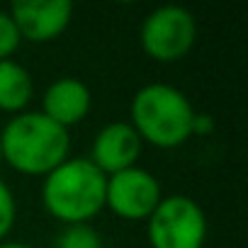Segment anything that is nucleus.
Here are the masks:
<instances>
[{
	"instance_id": "obj_1",
	"label": "nucleus",
	"mask_w": 248,
	"mask_h": 248,
	"mask_svg": "<svg viewBox=\"0 0 248 248\" xmlns=\"http://www.w3.org/2000/svg\"><path fill=\"white\" fill-rule=\"evenodd\" d=\"M3 163L22 175H49L71 156L68 129L42 112H20L0 132Z\"/></svg>"
},
{
	"instance_id": "obj_2",
	"label": "nucleus",
	"mask_w": 248,
	"mask_h": 248,
	"mask_svg": "<svg viewBox=\"0 0 248 248\" xmlns=\"http://www.w3.org/2000/svg\"><path fill=\"white\" fill-rule=\"evenodd\" d=\"M105 185L107 175L100 173L90 158L68 156L61 166L44 175L42 204L66 226L88 224L105 207Z\"/></svg>"
},
{
	"instance_id": "obj_3",
	"label": "nucleus",
	"mask_w": 248,
	"mask_h": 248,
	"mask_svg": "<svg viewBox=\"0 0 248 248\" xmlns=\"http://www.w3.org/2000/svg\"><path fill=\"white\" fill-rule=\"evenodd\" d=\"M132 127L141 144L178 149L192 137L195 107L183 90L168 83H149L132 97Z\"/></svg>"
},
{
	"instance_id": "obj_4",
	"label": "nucleus",
	"mask_w": 248,
	"mask_h": 248,
	"mask_svg": "<svg viewBox=\"0 0 248 248\" xmlns=\"http://www.w3.org/2000/svg\"><path fill=\"white\" fill-rule=\"evenodd\" d=\"M151 248H202L207 241V217L187 195H168L146 219Z\"/></svg>"
},
{
	"instance_id": "obj_5",
	"label": "nucleus",
	"mask_w": 248,
	"mask_h": 248,
	"mask_svg": "<svg viewBox=\"0 0 248 248\" xmlns=\"http://www.w3.org/2000/svg\"><path fill=\"white\" fill-rule=\"evenodd\" d=\"M141 49L158 63H173L190 54L197 39V20L180 5H161L141 22Z\"/></svg>"
},
{
	"instance_id": "obj_6",
	"label": "nucleus",
	"mask_w": 248,
	"mask_h": 248,
	"mask_svg": "<svg viewBox=\"0 0 248 248\" xmlns=\"http://www.w3.org/2000/svg\"><path fill=\"white\" fill-rule=\"evenodd\" d=\"M161 200V183L139 166L109 175L105 185V207L124 221H146Z\"/></svg>"
},
{
	"instance_id": "obj_7",
	"label": "nucleus",
	"mask_w": 248,
	"mask_h": 248,
	"mask_svg": "<svg viewBox=\"0 0 248 248\" xmlns=\"http://www.w3.org/2000/svg\"><path fill=\"white\" fill-rule=\"evenodd\" d=\"M8 13L22 39L46 44L66 32L73 17V5L68 0H20L10 5Z\"/></svg>"
},
{
	"instance_id": "obj_8",
	"label": "nucleus",
	"mask_w": 248,
	"mask_h": 248,
	"mask_svg": "<svg viewBox=\"0 0 248 248\" xmlns=\"http://www.w3.org/2000/svg\"><path fill=\"white\" fill-rule=\"evenodd\" d=\"M141 156V139L134 132L129 122H109L95 134L93 149H90V163L105 173L107 178L134 168Z\"/></svg>"
},
{
	"instance_id": "obj_9",
	"label": "nucleus",
	"mask_w": 248,
	"mask_h": 248,
	"mask_svg": "<svg viewBox=\"0 0 248 248\" xmlns=\"http://www.w3.org/2000/svg\"><path fill=\"white\" fill-rule=\"evenodd\" d=\"M93 107V93L90 88L73 76H61L49 88L44 90L42 97V114H46L51 122H56L59 127L68 129L80 124Z\"/></svg>"
},
{
	"instance_id": "obj_10",
	"label": "nucleus",
	"mask_w": 248,
	"mask_h": 248,
	"mask_svg": "<svg viewBox=\"0 0 248 248\" xmlns=\"http://www.w3.org/2000/svg\"><path fill=\"white\" fill-rule=\"evenodd\" d=\"M32 95H34L32 73L13 59L0 61V109L20 114L30 105Z\"/></svg>"
},
{
	"instance_id": "obj_11",
	"label": "nucleus",
	"mask_w": 248,
	"mask_h": 248,
	"mask_svg": "<svg viewBox=\"0 0 248 248\" xmlns=\"http://www.w3.org/2000/svg\"><path fill=\"white\" fill-rule=\"evenodd\" d=\"M102 238L90 224H68L56 238V248H100Z\"/></svg>"
},
{
	"instance_id": "obj_12",
	"label": "nucleus",
	"mask_w": 248,
	"mask_h": 248,
	"mask_svg": "<svg viewBox=\"0 0 248 248\" xmlns=\"http://www.w3.org/2000/svg\"><path fill=\"white\" fill-rule=\"evenodd\" d=\"M17 221V202L15 195L10 190V185L0 178V243L8 238V233L13 231Z\"/></svg>"
},
{
	"instance_id": "obj_13",
	"label": "nucleus",
	"mask_w": 248,
	"mask_h": 248,
	"mask_svg": "<svg viewBox=\"0 0 248 248\" xmlns=\"http://www.w3.org/2000/svg\"><path fill=\"white\" fill-rule=\"evenodd\" d=\"M22 44V37L10 17V13L5 10H0V61H5L10 59Z\"/></svg>"
},
{
	"instance_id": "obj_14",
	"label": "nucleus",
	"mask_w": 248,
	"mask_h": 248,
	"mask_svg": "<svg viewBox=\"0 0 248 248\" xmlns=\"http://www.w3.org/2000/svg\"><path fill=\"white\" fill-rule=\"evenodd\" d=\"M214 132V119L212 114H204V112H195L192 117V137H207Z\"/></svg>"
},
{
	"instance_id": "obj_15",
	"label": "nucleus",
	"mask_w": 248,
	"mask_h": 248,
	"mask_svg": "<svg viewBox=\"0 0 248 248\" xmlns=\"http://www.w3.org/2000/svg\"><path fill=\"white\" fill-rule=\"evenodd\" d=\"M0 248H32V246H27V243H17V241H3V243H0Z\"/></svg>"
},
{
	"instance_id": "obj_16",
	"label": "nucleus",
	"mask_w": 248,
	"mask_h": 248,
	"mask_svg": "<svg viewBox=\"0 0 248 248\" xmlns=\"http://www.w3.org/2000/svg\"><path fill=\"white\" fill-rule=\"evenodd\" d=\"M0 163H3V144H0Z\"/></svg>"
},
{
	"instance_id": "obj_17",
	"label": "nucleus",
	"mask_w": 248,
	"mask_h": 248,
	"mask_svg": "<svg viewBox=\"0 0 248 248\" xmlns=\"http://www.w3.org/2000/svg\"><path fill=\"white\" fill-rule=\"evenodd\" d=\"M100 248H107V246H105V243H102V246H100Z\"/></svg>"
}]
</instances>
